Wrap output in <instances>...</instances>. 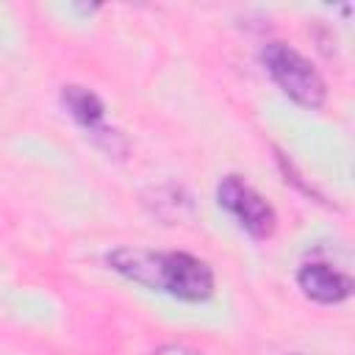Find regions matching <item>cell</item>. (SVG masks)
<instances>
[{
	"label": "cell",
	"instance_id": "cell-4",
	"mask_svg": "<svg viewBox=\"0 0 355 355\" xmlns=\"http://www.w3.org/2000/svg\"><path fill=\"white\" fill-rule=\"evenodd\" d=\"M297 286L311 302L319 305H341L344 300L352 297V277L324 261H308L297 272Z\"/></svg>",
	"mask_w": 355,
	"mask_h": 355
},
{
	"label": "cell",
	"instance_id": "cell-8",
	"mask_svg": "<svg viewBox=\"0 0 355 355\" xmlns=\"http://www.w3.org/2000/svg\"><path fill=\"white\" fill-rule=\"evenodd\" d=\"M153 355H202L200 349L189 347V344H178V341H169V344H161Z\"/></svg>",
	"mask_w": 355,
	"mask_h": 355
},
{
	"label": "cell",
	"instance_id": "cell-3",
	"mask_svg": "<svg viewBox=\"0 0 355 355\" xmlns=\"http://www.w3.org/2000/svg\"><path fill=\"white\" fill-rule=\"evenodd\" d=\"M216 202L225 208L244 233L252 239H269L277 227L275 208L239 175H225L216 186Z\"/></svg>",
	"mask_w": 355,
	"mask_h": 355
},
{
	"label": "cell",
	"instance_id": "cell-1",
	"mask_svg": "<svg viewBox=\"0 0 355 355\" xmlns=\"http://www.w3.org/2000/svg\"><path fill=\"white\" fill-rule=\"evenodd\" d=\"M108 266L125 280L150 291H164L183 302L214 297V269L191 252H153L144 247H116L105 255Z\"/></svg>",
	"mask_w": 355,
	"mask_h": 355
},
{
	"label": "cell",
	"instance_id": "cell-6",
	"mask_svg": "<svg viewBox=\"0 0 355 355\" xmlns=\"http://www.w3.org/2000/svg\"><path fill=\"white\" fill-rule=\"evenodd\" d=\"M144 205L153 211V216L164 219L166 225H175L180 222L183 216L191 214V200L183 189L178 186H161V189H153L150 194H144Z\"/></svg>",
	"mask_w": 355,
	"mask_h": 355
},
{
	"label": "cell",
	"instance_id": "cell-5",
	"mask_svg": "<svg viewBox=\"0 0 355 355\" xmlns=\"http://www.w3.org/2000/svg\"><path fill=\"white\" fill-rule=\"evenodd\" d=\"M61 105H64V111H67L80 128H86V133L103 125L105 105H103V100H100L92 89H86V86H78V83L64 86V89H61Z\"/></svg>",
	"mask_w": 355,
	"mask_h": 355
},
{
	"label": "cell",
	"instance_id": "cell-2",
	"mask_svg": "<svg viewBox=\"0 0 355 355\" xmlns=\"http://www.w3.org/2000/svg\"><path fill=\"white\" fill-rule=\"evenodd\" d=\"M261 64L275 80V86L302 108H322L327 103V83L319 69L291 44L266 42L261 50Z\"/></svg>",
	"mask_w": 355,
	"mask_h": 355
},
{
	"label": "cell",
	"instance_id": "cell-7",
	"mask_svg": "<svg viewBox=\"0 0 355 355\" xmlns=\"http://www.w3.org/2000/svg\"><path fill=\"white\" fill-rule=\"evenodd\" d=\"M89 136L94 139V144H97V147H100L105 155L122 158V155L128 153V141H125V136H122L119 130H114V128H105V125H100V128L89 130Z\"/></svg>",
	"mask_w": 355,
	"mask_h": 355
},
{
	"label": "cell",
	"instance_id": "cell-9",
	"mask_svg": "<svg viewBox=\"0 0 355 355\" xmlns=\"http://www.w3.org/2000/svg\"><path fill=\"white\" fill-rule=\"evenodd\" d=\"M288 355H302V352H288Z\"/></svg>",
	"mask_w": 355,
	"mask_h": 355
}]
</instances>
